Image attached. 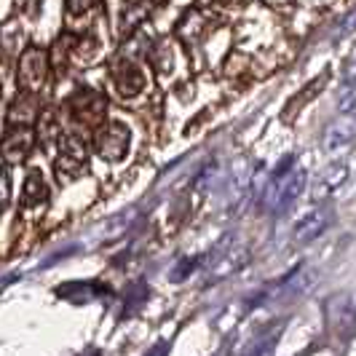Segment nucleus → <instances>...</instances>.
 Here are the masks:
<instances>
[{"label":"nucleus","mask_w":356,"mask_h":356,"mask_svg":"<svg viewBox=\"0 0 356 356\" xmlns=\"http://www.w3.org/2000/svg\"><path fill=\"white\" fill-rule=\"evenodd\" d=\"M65 110H67L72 124L94 129V126L102 124V118H105L107 99L102 91L91 89V86H81V89H75L65 99Z\"/></svg>","instance_id":"nucleus-1"},{"label":"nucleus","mask_w":356,"mask_h":356,"mask_svg":"<svg viewBox=\"0 0 356 356\" xmlns=\"http://www.w3.org/2000/svg\"><path fill=\"white\" fill-rule=\"evenodd\" d=\"M129 143H131V131L129 126L121 121H110V124L97 129L94 137V150L97 156L105 161H121L129 153Z\"/></svg>","instance_id":"nucleus-2"},{"label":"nucleus","mask_w":356,"mask_h":356,"mask_svg":"<svg viewBox=\"0 0 356 356\" xmlns=\"http://www.w3.org/2000/svg\"><path fill=\"white\" fill-rule=\"evenodd\" d=\"M89 163V145L83 143L78 134H65L59 140V153H56V172L62 179L78 177Z\"/></svg>","instance_id":"nucleus-3"},{"label":"nucleus","mask_w":356,"mask_h":356,"mask_svg":"<svg viewBox=\"0 0 356 356\" xmlns=\"http://www.w3.org/2000/svg\"><path fill=\"white\" fill-rule=\"evenodd\" d=\"M49 75V54L38 46H30L24 49L22 59H19V70H17V81L22 91H35L43 86Z\"/></svg>","instance_id":"nucleus-4"},{"label":"nucleus","mask_w":356,"mask_h":356,"mask_svg":"<svg viewBox=\"0 0 356 356\" xmlns=\"http://www.w3.org/2000/svg\"><path fill=\"white\" fill-rule=\"evenodd\" d=\"M305 185H308V172L305 169H295L289 177L284 179H273V185H270V191H268V204L276 209V212H284L289 209L300 193L305 191Z\"/></svg>","instance_id":"nucleus-5"},{"label":"nucleus","mask_w":356,"mask_h":356,"mask_svg":"<svg viewBox=\"0 0 356 356\" xmlns=\"http://www.w3.org/2000/svg\"><path fill=\"white\" fill-rule=\"evenodd\" d=\"M35 145V131L30 126H11L0 140V156L8 163H22Z\"/></svg>","instance_id":"nucleus-6"},{"label":"nucleus","mask_w":356,"mask_h":356,"mask_svg":"<svg viewBox=\"0 0 356 356\" xmlns=\"http://www.w3.org/2000/svg\"><path fill=\"white\" fill-rule=\"evenodd\" d=\"M110 78L115 83V89L121 97H137L140 91L145 89V72L137 62L131 59H118L113 62V70H110Z\"/></svg>","instance_id":"nucleus-7"},{"label":"nucleus","mask_w":356,"mask_h":356,"mask_svg":"<svg viewBox=\"0 0 356 356\" xmlns=\"http://www.w3.org/2000/svg\"><path fill=\"white\" fill-rule=\"evenodd\" d=\"M330 220H332V214H330L327 207L314 209V212H305L303 217L298 220V225H295V241H298V244H308V241L319 238L321 233L330 228Z\"/></svg>","instance_id":"nucleus-8"},{"label":"nucleus","mask_w":356,"mask_h":356,"mask_svg":"<svg viewBox=\"0 0 356 356\" xmlns=\"http://www.w3.org/2000/svg\"><path fill=\"white\" fill-rule=\"evenodd\" d=\"M110 286L97 284V282H67V284H59L54 289V295L59 300H67V303H89L99 295H107Z\"/></svg>","instance_id":"nucleus-9"},{"label":"nucleus","mask_w":356,"mask_h":356,"mask_svg":"<svg viewBox=\"0 0 356 356\" xmlns=\"http://www.w3.org/2000/svg\"><path fill=\"white\" fill-rule=\"evenodd\" d=\"M356 140V118H340L335 124L327 129L324 134V150L327 153H335L340 147L351 145Z\"/></svg>","instance_id":"nucleus-10"},{"label":"nucleus","mask_w":356,"mask_h":356,"mask_svg":"<svg viewBox=\"0 0 356 356\" xmlns=\"http://www.w3.org/2000/svg\"><path fill=\"white\" fill-rule=\"evenodd\" d=\"M49 185L40 175V169H33L24 179V193H22V209H35L40 204L49 201Z\"/></svg>","instance_id":"nucleus-11"},{"label":"nucleus","mask_w":356,"mask_h":356,"mask_svg":"<svg viewBox=\"0 0 356 356\" xmlns=\"http://www.w3.org/2000/svg\"><path fill=\"white\" fill-rule=\"evenodd\" d=\"M250 263V250H244V247H238V250H231L225 252L220 260H217V266L209 270V279L212 282H220V279H228L233 276L236 270H241V268Z\"/></svg>","instance_id":"nucleus-12"},{"label":"nucleus","mask_w":356,"mask_h":356,"mask_svg":"<svg viewBox=\"0 0 356 356\" xmlns=\"http://www.w3.org/2000/svg\"><path fill=\"white\" fill-rule=\"evenodd\" d=\"M38 115V99L35 94L22 91L17 99L8 107V124L11 126H30V121Z\"/></svg>","instance_id":"nucleus-13"},{"label":"nucleus","mask_w":356,"mask_h":356,"mask_svg":"<svg viewBox=\"0 0 356 356\" xmlns=\"http://www.w3.org/2000/svg\"><path fill=\"white\" fill-rule=\"evenodd\" d=\"M99 54H102V43L94 35H83V38H78V43H75V49H72V62H75L78 67H89V65H94V59H97Z\"/></svg>","instance_id":"nucleus-14"},{"label":"nucleus","mask_w":356,"mask_h":356,"mask_svg":"<svg viewBox=\"0 0 356 356\" xmlns=\"http://www.w3.org/2000/svg\"><path fill=\"white\" fill-rule=\"evenodd\" d=\"M150 298V286H147V282L145 279H137L134 284L126 289L124 295V311H121V316H131V314H137L140 308L145 305V300Z\"/></svg>","instance_id":"nucleus-15"},{"label":"nucleus","mask_w":356,"mask_h":356,"mask_svg":"<svg viewBox=\"0 0 356 356\" xmlns=\"http://www.w3.org/2000/svg\"><path fill=\"white\" fill-rule=\"evenodd\" d=\"M346 177H348V166H346V163H332V166H327V169L321 172L319 188H316V191H319V196L338 191L340 185L346 182Z\"/></svg>","instance_id":"nucleus-16"},{"label":"nucleus","mask_w":356,"mask_h":356,"mask_svg":"<svg viewBox=\"0 0 356 356\" xmlns=\"http://www.w3.org/2000/svg\"><path fill=\"white\" fill-rule=\"evenodd\" d=\"M282 335V324L276 327V330H266L263 335H257V338H252L241 351H238V356H263L268 354L270 348H273V343H276V338Z\"/></svg>","instance_id":"nucleus-17"},{"label":"nucleus","mask_w":356,"mask_h":356,"mask_svg":"<svg viewBox=\"0 0 356 356\" xmlns=\"http://www.w3.org/2000/svg\"><path fill=\"white\" fill-rule=\"evenodd\" d=\"M75 43H78V38L72 35V33H65V35L56 38V43H54V51H51L54 65H59V67H65V65H72V49H75Z\"/></svg>","instance_id":"nucleus-18"},{"label":"nucleus","mask_w":356,"mask_h":356,"mask_svg":"<svg viewBox=\"0 0 356 356\" xmlns=\"http://www.w3.org/2000/svg\"><path fill=\"white\" fill-rule=\"evenodd\" d=\"M338 110L343 113V115H348L351 110H356V86L354 83L346 86V89L338 94Z\"/></svg>","instance_id":"nucleus-19"},{"label":"nucleus","mask_w":356,"mask_h":356,"mask_svg":"<svg viewBox=\"0 0 356 356\" xmlns=\"http://www.w3.org/2000/svg\"><path fill=\"white\" fill-rule=\"evenodd\" d=\"M59 131H56V115H54L51 110H46L43 115H40V140L43 143H49V137H56Z\"/></svg>","instance_id":"nucleus-20"},{"label":"nucleus","mask_w":356,"mask_h":356,"mask_svg":"<svg viewBox=\"0 0 356 356\" xmlns=\"http://www.w3.org/2000/svg\"><path fill=\"white\" fill-rule=\"evenodd\" d=\"M198 266V260H193V257H188V260H182V263H177V266L172 268V273H169V279L172 282H185L193 270H196Z\"/></svg>","instance_id":"nucleus-21"},{"label":"nucleus","mask_w":356,"mask_h":356,"mask_svg":"<svg viewBox=\"0 0 356 356\" xmlns=\"http://www.w3.org/2000/svg\"><path fill=\"white\" fill-rule=\"evenodd\" d=\"M145 14H147V8H145V6H126L124 19H121V22H124L126 27H134V24H140V19H143Z\"/></svg>","instance_id":"nucleus-22"},{"label":"nucleus","mask_w":356,"mask_h":356,"mask_svg":"<svg viewBox=\"0 0 356 356\" xmlns=\"http://www.w3.org/2000/svg\"><path fill=\"white\" fill-rule=\"evenodd\" d=\"M8 198H11V175L0 172V212L8 207Z\"/></svg>","instance_id":"nucleus-23"},{"label":"nucleus","mask_w":356,"mask_h":356,"mask_svg":"<svg viewBox=\"0 0 356 356\" xmlns=\"http://www.w3.org/2000/svg\"><path fill=\"white\" fill-rule=\"evenodd\" d=\"M354 30H356V8H351V11L343 17V22H340L338 38L340 35H348V33H354Z\"/></svg>","instance_id":"nucleus-24"},{"label":"nucleus","mask_w":356,"mask_h":356,"mask_svg":"<svg viewBox=\"0 0 356 356\" xmlns=\"http://www.w3.org/2000/svg\"><path fill=\"white\" fill-rule=\"evenodd\" d=\"M94 6H89V3H67V14L70 17H78V14H89Z\"/></svg>","instance_id":"nucleus-25"},{"label":"nucleus","mask_w":356,"mask_h":356,"mask_svg":"<svg viewBox=\"0 0 356 356\" xmlns=\"http://www.w3.org/2000/svg\"><path fill=\"white\" fill-rule=\"evenodd\" d=\"M169 348H172V346H169L166 340H159V343H156V346H153L145 356H169Z\"/></svg>","instance_id":"nucleus-26"},{"label":"nucleus","mask_w":356,"mask_h":356,"mask_svg":"<svg viewBox=\"0 0 356 356\" xmlns=\"http://www.w3.org/2000/svg\"><path fill=\"white\" fill-rule=\"evenodd\" d=\"M348 319L356 321V298L351 300V305H348Z\"/></svg>","instance_id":"nucleus-27"},{"label":"nucleus","mask_w":356,"mask_h":356,"mask_svg":"<svg viewBox=\"0 0 356 356\" xmlns=\"http://www.w3.org/2000/svg\"><path fill=\"white\" fill-rule=\"evenodd\" d=\"M81 356H102V351H97V348H91V351H86V354H81Z\"/></svg>","instance_id":"nucleus-28"}]
</instances>
